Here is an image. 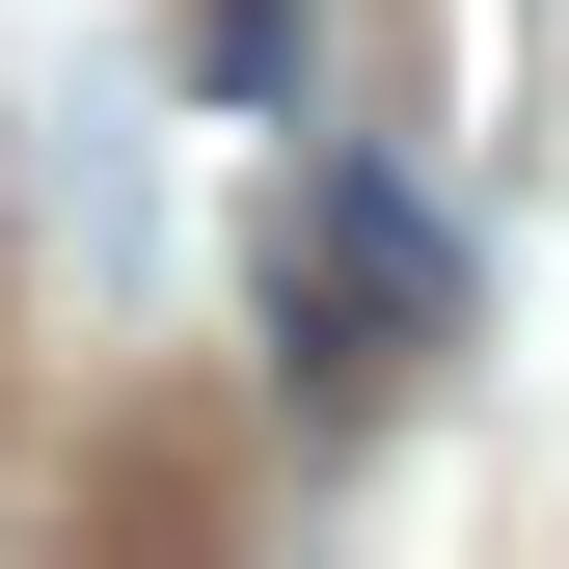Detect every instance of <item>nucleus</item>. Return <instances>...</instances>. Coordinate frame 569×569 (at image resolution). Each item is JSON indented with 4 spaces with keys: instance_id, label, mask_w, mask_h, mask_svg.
Returning a JSON list of instances; mask_svg holds the SVG:
<instances>
[{
    "instance_id": "f257e3e1",
    "label": "nucleus",
    "mask_w": 569,
    "mask_h": 569,
    "mask_svg": "<svg viewBox=\"0 0 569 569\" xmlns=\"http://www.w3.org/2000/svg\"><path fill=\"white\" fill-rule=\"evenodd\" d=\"M435 326H461L435 190H407V163H299V218H271V352H299V407H380Z\"/></svg>"
},
{
    "instance_id": "f03ea898",
    "label": "nucleus",
    "mask_w": 569,
    "mask_h": 569,
    "mask_svg": "<svg viewBox=\"0 0 569 569\" xmlns=\"http://www.w3.org/2000/svg\"><path fill=\"white\" fill-rule=\"evenodd\" d=\"M163 28H190V82H218V109H271V82H299V0H163Z\"/></svg>"
}]
</instances>
